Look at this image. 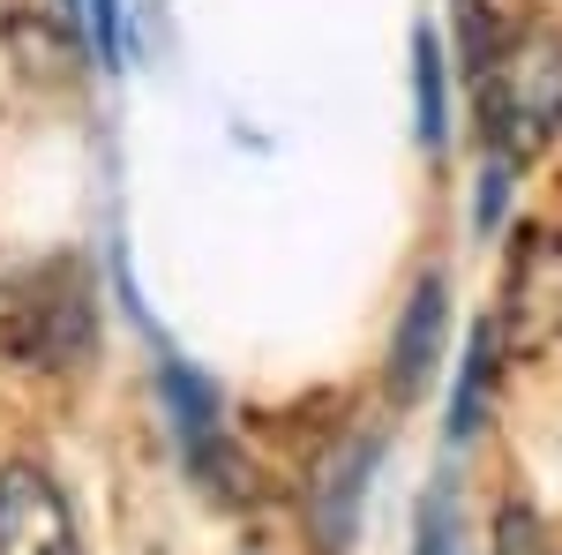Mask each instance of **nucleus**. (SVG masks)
<instances>
[{
	"label": "nucleus",
	"mask_w": 562,
	"mask_h": 555,
	"mask_svg": "<svg viewBox=\"0 0 562 555\" xmlns=\"http://www.w3.org/2000/svg\"><path fill=\"white\" fill-rule=\"evenodd\" d=\"M435 353H442V286L420 278L413 300H405V315H397V338H390V390H397V406H413L428 390Z\"/></svg>",
	"instance_id": "3"
},
{
	"label": "nucleus",
	"mask_w": 562,
	"mask_h": 555,
	"mask_svg": "<svg viewBox=\"0 0 562 555\" xmlns=\"http://www.w3.org/2000/svg\"><path fill=\"white\" fill-rule=\"evenodd\" d=\"M368 466H375V443H368V435H352V443H346V466H338V451L323 458V473H315V541H323V548L352 541V518H360V480H368Z\"/></svg>",
	"instance_id": "4"
},
{
	"label": "nucleus",
	"mask_w": 562,
	"mask_h": 555,
	"mask_svg": "<svg viewBox=\"0 0 562 555\" xmlns=\"http://www.w3.org/2000/svg\"><path fill=\"white\" fill-rule=\"evenodd\" d=\"M495 211H503V173H487V188H480V225H495Z\"/></svg>",
	"instance_id": "11"
},
{
	"label": "nucleus",
	"mask_w": 562,
	"mask_h": 555,
	"mask_svg": "<svg viewBox=\"0 0 562 555\" xmlns=\"http://www.w3.org/2000/svg\"><path fill=\"white\" fill-rule=\"evenodd\" d=\"M166 406H173L188 451H211V443H217V406H211V390H203V376H195V368L166 360Z\"/></svg>",
	"instance_id": "6"
},
{
	"label": "nucleus",
	"mask_w": 562,
	"mask_h": 555,
	"mask_svg": "<svg viewBox=\"0 0 562 555\" xmlns=\"http://www.w3.org/2000/svg\"><path fill=\"white\" fill-rule=\"evenodd\" d=\"M480 129L503 158H532L562 129V31H525L480 60Z\"/></svg>",
	"instance_id": "1"
},
{
	"label": "nucleus",
	"mask_w": 562,
	"mask_h": 555,
	"mask_svg": "<svg viewBox=\"0 0 562 555\" xmlns=\"http://www.w3.org/2000/svg\"><path fill=\"white\" fill-rule=\"evenodd\" d=\"M90 31H98L105 53H121V8H113V0H90Z\"/></svg>",
	"instance_id": "10"
},
{
	"label": "nucleus",
	"mask_w": 562,
	"mask_h": 555,
	"mask_svg": "<svg viewBox=\"0 0 562 555\" xmlns=\"http://www.w3.org/2000/svg\"><path fill=\"white\" fill-rule=\"evenodd\" d=\"M413 60H420V135L442 143V53H435V38L413 45Z\"/></svg>",
	"instance_id": "8"
},
{
	"label": "nucleus",
	"mask_w": 562,
	"mask_h": 555,
	"mask_svg": "<svg viewBox=\"0 0 562 555\" xmlns=\"http://www.w3.org/2000/svg\"><path fill=\"white\" fill-rule=\"evenodd\" d=\"M0 555H76V518L38 466H0Z\"/></svg>",
	"instance_id": "2"
},
{
	"label": "nucleus",
	"mask_w": 562,
	"mask_h": 555,
	"mask_svg": "<svg viewBox=\"0 0 562 555\" xmlns=\"http://www.w3.org/2000/svg\"><path fill=\"white\" fill-rule=\"evenodd\" d=\"M495 555H548V533H540V518L510 503V511L495 518Z\"/></svg>",
	"instance_id": "9"
},
{
	"label": "nucleus",
	"mask_w": 562,
	"mask_h": 555,
	"mask_svg": "<svg viewBox=\"0 0 562 555\" xmlns=\"http://www.w3.org/2000/svg\"><path fill=\"white\" fill-rule=\"evenodd\" d=\"M525 248H532V263L518 270V323H532L525 345H540L562 323V233H532Z\"/></svg>",
	"instance_id": "5"
},
{
	"label": "nucleus",
	"mask_w": 562,
	"mask_h": 555,
	"mask_svg": "<svg viewBox=\"0 0 562 555\" xmlns=\"http://www.w3.org/2000/svg\"><path fill=\"white\" fill-rule=\"evenodd\" d=\"M487 376H495V331L480 323L473 353H465V384H458V406H450V443H465L480 428V406H487Z\"/></svg>",
	"instance_id": "7"
}]
</instances>
